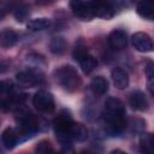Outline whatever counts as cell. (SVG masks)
<instances>
[{"label": "cell", "mask_w": 154, "mask_h": 154, "mask_svg": "<svg viewBox=\"0 0 154 154\" xmlns=\"http://www.w3.org/2000/svg\"><path fill=\"white\" fill-rule=\"evenodd\" d=\"M54 76H55L57 82L64 89H66L69 91L77 90L79 88V85H81V77H79V75L70 65L61 66L58 70H55Z\"/></svg>", "instance_id": "obj_1"}, {"label": "cell", "mask_w": 154, "mask_h": 154, "mask_svg": "<svg viewBox=\"0 0 154 154\" xmlns=\"http://www.w3.org/2000/svg\"><path fill=\"white\" fill-rule=\"evenodd\" d=\"M105 120H117L125 118V106L117 97H108L103 106Z\"/></svg>", "instance_id": "obj_2"}, {"label": "cell", "mask_w": 154, "mask_h": 154, "mask_svg": "<svg viewBox=\"0 0 154 154\" xmlns=\"http://www.w3.org/2000/svg\"><path fill=\"white\" fill-rule=\"evenodd\" d=\"M32 103L40 112L43 113H52L55 108L54 97L53 95L47 90H38L35 93L32 97Z\"/></svg>", "instance_id": "obj_3"}, {"label": "cell", "mask_w": 154, "mask_h": 154, "mask_svg": "<svg viewBox=\"0 0 154 154\" xmlns=\"http://www.w3.org/2000/svg\"><path fill=\"white\" fill-rule=\"evenodd\" d=\"M71 10L73 14L82 19V20H90L94 18V11H93V4L91 1H81V0H75L70 2Z\"/></svg>", "instance_id": "obj_4"}, {"label": "cell", "mask_w": 154, "mask_h": 154, "mask_svg": "<svg viewBox=\"0 0 154 154\" xmlns=\"http://www.w3.org/2000/svg\"><path fill=\"white\" fill-rule=\"evenodd\" d=\"M131 43L134 46V48L138 52L142 53H147V52H152L153 51V42L152 38L148 34L138 31L135 32L131 37Z\"/></svg>", "instance_id": "obj_5"}, {"label": "cell", "mask_w": 154, "mask_h": 154, "mask_svg": "<svg viewBox=\"0 0 154 154\" xmlns=\"http://www.w3.org/2000/svg\"><path fill=\"white\" fill-rule=\"evenodd\" d=\"M94 17H100L103 19H111L114 16V7L111 2L106 1H91Z\"/></svg>", "instance_id": "obj_6"}, {"label": "cell", "mask_w": 154, "mask_h": 154, "mask_svg": "<svg viewBox=\"0 0 154 154\" xmlns=\"http://www.w3.org/2000/svg\"><path fill=\"white\" fill-rule=\"evenodd\" d=\"M16 77H17V81L19 84L28 87V88H32V87L42 83V77L34 71H23V72L17 73Z\"/></svg>", "instance_id": "obj_7"}, {"label": "cell", "mask_w": 154, "mask_h": 154, "mask_svg": "<svg viewBox=\"0 0 154 154\" xmlns=\"http://www.w3.org/2000/svg\"><path fill=\"white\" fill-rule=\"evenodd\" d=\"M108 42L113 49H123L128 45V35L124 30L116 29L109 34Z\"/></svg>", "instance_id": "obj_8"}, {"label": "cell", "mask_w": 154, "mask_h": 154, "mask_svg": "<svg viewBox=\"0 0 154 154\" xmlns=\"http://www.w3.org/2000/svg\"><path fill=\"white\" fill-rule=\"evenodd\" d=\"M1 141H2V144L5 146V148L12 149L18 144L20 138H19V135L14 128H7L2 131Z\"/></svg>", "instance_id": "obj_9"}, {"label": "cell", "mask_w": 154, "mask_h": 154, "mask_svg": "<svg viewBox=\"0 0 154 154\" xmlns=\"http://www.w3.org/2000/svg\"><path fill=\"white\" fill-rule=\"evenodd\" d=\"M129 103L136 111H146L148 108V100L144 93H142L141 90H136L130 95Z\"/></svg>", "instance_id": "obj_10"}, {"label": "cell", "mask_w": 154, "mask_h": 154, "mask_svg": "<svg viewBox=\"0 0 154 154\" xmlns=\"http://www.w3.org/2000/svg\"><path fill=\"white\" fill-rule=\"evenodd\" d=\"M112 79L118 89H125L129 85V75L122 67H116L112 71Z\"/></svg>", "instance_id": "obj_11"}, {"label": "cell", "mask_w": 154, "mask_h": 154, "mask_svg": "<svg viewBox=\"0 0 154 154\" xmlns=\"http://www.w3.org/2000/svg\"><path fill=\"white\" fill-rule=\"evenodd\" d=\"M69 134H70V137L72 140H76V141H79V142L87 140V137H88V130H87V128L83 124L75 123V122H71L70 123Z\"/></svg>", "instance_id": "obj_12"}, {"label": "cell", "mask_w": 154, "mask_h": 154, "mask_svg": "<svg viewBox=\"0 0 154 154\" xmlns=\"http://www.w3.org/2000/svg\"><path fill=\"white\" fill-rule=\"evenodd\" d=\"M18 41V35L12 29H4L0 31V46L2 48H11Z\"/></svg>", "instance_id": "obj_13"}, {"label": "cell", "mask_w": 154, "mask_h": 154, "mask_svg": "<svg viewBox=\"0 0 154 154\" xmlns=\"http://www.w3.org/2000/svg\"><path fill=\"white\" fill-rule=\"evenodd\" d=\"M90 88L96 95H105L108 91V82L102 76H96L90 82Z\"/></svg>", "instance_id": "obj_14"}, {"label": "cell", "mask_w": 154, "mask_h": 154, "mask_svg": "<svg viewBox=\"0 0 154 154\" xmlns=\"http://www.w3.org/2000/svg\"><path fill=\"white\" fill-rule=\"evenodd\" d=\"M67 48V42L64 37L61 36H55L51 40V43H49V49L53 54L55 55H61L65 53Z\"/></svg>", "instance_id": "obj_15"}, {"label": "cell", "mask_w": 154, "mask_h": 154, "mask_svg": "<svg viewBox=\"0 0 154 154\" xmlns=\"http://www.w3.org/2000/svg\"><path fill=\"white\" fill-rule=\"evenodd\" d=\"M51 25H52L51 19L42 17V18H34V19L29 20L26 24V28L30 31H40V30L48 29Z\"/></svg>", "instance_id": "obj_16"}, {"label": "cell", "mask_w": 154, "mask_h": 154, "mask_svg": "<svg viewBox=\"0 0 154 154\" xmlns=\"http://www.w3.org/2000/svg\"><path fill=\"white\" fill-rule=\"evenodd\" d=\"M140 149L142 154H154V140L152 134H143L141 136Z\"/></svg>", "instance_id": "obj_17"}, {"label": "cell", "mask_w": 154, "mask_h": 154, "mask_svg": "<svg viewBox=\"0 0 154 154\" xmlns=\"http://www.w3.org/2000/svg\"><path fill=\"white\" fill-rule=\"evenodd\" d=\"M79 65L82 67V71L85 75H89V73H91L96 69L97 61H96V59L94 57H91L90 54H88V55H85L84 58H82L79 60Z\"/></svg>", "instance_id": "obj_18"}, {"label": "cell", "mask_w": 154, "mask_h": 154, "mask_svg": "<svg viewBox=\"0 0 154 154\" xmlns=\"http://www.w3.org/2000/svg\"><path fill=\"white\" fill-rule=\"evenodd\" d=\"M136 10H137V13L142 18H146V19H149V20L153 19V6L149 2H144V1L138 2Z\"/></svg>", "instance_id": "obj_19"}, {"label": "cell", "mask_w": 154, "mask_h": 154, "mask_svg": "<svg viewBox=\"0 0 154 154\" xmlns=\"http://www.w3.org/2000/svg\"><path fill=\"white\" fill-rule=\"evenodd\" d=\"M36 154H63L58 153L54 150V148L46 141H42L37 147H36Z\"/></svg>", "instance_id": "obj_20"}, {"label": "cell", "mask_w": 154, "mask_h": 154, "mask_svg": "<svg viewBox=\"0 0 154 154\" xmlns=\"http://www.w3.org/2000/svg\"><path fill=\"white\" fill-rule=\"evenodd\" d=\"M89 53H88V49H87V47L84 46V43L81 41V42H78L77 45H76V47H75V51H73V57H75V59L76 60H81L82 58H84L85 55H88Z\"/></svg>", "instance_id": "obj_21"}, {"label": "cell", "mask_w": 154, "mask_h": 154, "mask_svg": "<svg viewBox=\"0 0 154 154\" xmlns=\"http://www.w3.org/2000/svg\"><path fill=\"white\" fill-rule=\"evenodd\" d=\"M28 14H29V10H28V7H25V6H20V7H18V8L14 11V18H16L18 22H23V20L28 17Z\"/></svg>", "instance_id": "obj_22"}, {"label": "cell", "mask_w": 154, "mask_h": 154, "mask_svg": "<svg viewBox=\"0 0 154 154\" xmlns=\"http://www.w3.org/2000/svg\"><path fill=\"white\" fill-rule=\"evenodd\" d=\"M12 90V83L8 81H0V94H8Z\"/></svg>", "instance_id": "obj_23"}, {"label": "cell", "mask_w": 154, "mask_h": 154, "mask_svg": "<svg viewBox=\"0 0 154 154\" xmlns=\"http://www.w3.org/2000/svg\"><path fill=\"white\" fill-rule=\"evenodd\" d=\"M153 69H154V65H153L152 61H149L147 64V67H146V73H147V77H148V79H149L150 83L153 81Z\"/></svg>", "instance_id": "obj_24"}, {"label": "cell", "mask_w": 154, "mask_h": 154, "mask_svg": "<svg viewBox=\"0 0 154 154\" xmlns=\"http://www.w3.org/2000/svg\"><path fill=\"white\" fill-rule=\"evenodd\" d=\"M109 154H128V153H125V152H123L120 149H116V150H112Z\"/></svg>", "instance_id": "obj_25"}, {"label": "cell", "mask_w": 154, "mask_h": 154, "mask_svg": "<svg viewBox=\"0 0 154 154\" xmlns=\"http://www.w3.org/2000/svg\"><path fill=\"white\" fill-rule=\"evenodd\" d=\"M5 14H6V10H5L4 7H0V19H1V18H4V17H5Z\"/></svg>", "instance_id": "obj_26"}, {"label": "cell", "mask_w": 154, "mask_h": 154, "mask_svg": "<svg viewBox=\"0 0 154 154\" xmlns=\"http://www.w3.org/2000/svg\"><path fill=\"white\" fill-rule=\"evenodd\" d=\"M81 154H90V153H89V152H82Z\"/></svg>", "instance_id": "obj_27"}]
</instances>
